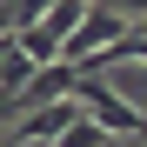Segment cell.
<instances>
[{
  "label": "cell",
  "instance_id": "cell-6",
  "mask_svg": "<svg viewBox=\"0 0 147 147\" xmlns=\"http://www.w3.org/2000/svg\"><path fill=\"white\" fill-rule=\"evenodd\" d=\"M114 13L127 20V13H147V0H114Z\"/></svg>",
  "mask_w": 147,
  "mask_h": 147
},
{
  "label": "cell",
  "instance_id": "cell-7",
  "mask_svg": "<svg viewBox=\"0 0 147 147\" xmlns=\"http://www.w3.org/2000/svg\"><path fill=\"white\" fill-rule=\"evenodd\" d=\"M20 147H54V140H20Z\"/></svg>",
  "mask_w": 147,
  "mask_h": 147
},
{
  "label": "cell",
  "instance_id": "cell-2",
  "mask_svg": "<svg viewBox=\"0 0 147 147\" xmlns=\"http://www.w3.org/2000/svg\"><path fill=\"white\" fill-rule=\"evenodd\" d=\"M114 40H127V20H120L114 7H87V20L74 27V40L60 47V67H87L94 54H107Z\"/></svg>",
  "mask_w": 147,
  "mask_h": 147
},
{
  "label": "cell",
  "instance_id": "cell-5",
  "mask_svg": "<svg viewBox=\"0 0 147 147\" xmlns=\"http://www.w3.org/2000/svg\"><path fill=\"white\" fill-rule=\"evenodd\" d=\"M54 147H107V127H100V120H80V127H67Z\"/></svg>",
  "mask_w": 147,
  "mask_h": 147
},
{
  "label": "cell",
  "instance_id": "cell-3",
  "mask_svg": "<svg viewBox=\"0 0 147 147\" xmlns=\"http://www.w3.org/2000/svg\"><path fill=\"white\" fill-rule=\"evenodd\" d=\"M80 100H54V107H34V114H20V127H13V147L20 140H60L67 127H80Z\"/></svg>",
  "mask_w": 147,
  "mask_h": 147
},
{
  "label": "cell",
  "instance_id": "cell-1",
  "mask_svg": "<svg viewBox=\"0 0 147 147\" xmlns=\"http://www.w3.org/2000/svg\"><path fill=\"white\" fill-rule=\"evenodd\" d=\"M74 100H80V114H87V120H100L107 134H134V140L147 134V114H140L134 100H120V94H114L107 80H87V74H80V87H74Z\"/></svg>",
  "mask_w": 147,
  "mask_h": 147
},
{
  "label": "cell",
  "instance_id": "cell-4",
  "mask_svg": "<svg viewBox=\"0 0 147 147\" xmlns=\"http://www.w3.org/2000/svg\"><path fill=\"white\" fill-rule=\"evenodd\" d=\"M120 60H140V67H147V34H127V40H114L107 54H94L80 74H87V80H100V74H107V67H120Z\"/></svg>",
  "mask_w": 147,
  "mask_h": 147
}]
</instances>
